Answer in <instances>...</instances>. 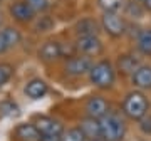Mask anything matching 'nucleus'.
<instances>
[{
    "label": "nucleus",
    "mask_w": 151,
    "mask_h": 141,
    "mask_svg": "<svg viewBox=\"0 0 151 141\" xmlns=\"http://www.w3.org/2000/svg\"><path fill=\"white\" fill-rule=\"evenodd\" d=\"M101 124V138L104 141H121L126 133V124L123 118L116 113H108L99 119Z\"/></svg>",
    "instance_id": "obj_1"
},
{
    "label": "nucleus",
    "mask_w": 151,
    "mask_h": 141,
    "mask_svg": "<svg viewBox=\"0 0 151 141\" xmlns=\"http://www.w3.org/2000/svg\"><path fill=\"white\" fill-rule=\"evenodd\" d=\"M148 99L141 91H131L123 101V113L129 118V119L139 121L148 114Z\"/></svg>",
    "instance_id": "obj_2"
},
{
    "label": "nucleus",
    "mask_w": 151,
    "mask_h": 141,
    "mask_svg": "<svg viewBox=\"0 0 151 141\" xmlns=\"http://www.w3.org/2000/svg\"><path fill=\"white\" fill-rule=\"evenodd\" d=\"M114 79H116V72L109 60H99L89 70V81L92 82V86L101 89L111 87L114 84Z\"/></svg>",
    "instance_id": "obj_3"
},
{
    "label": "nucleus",
    "mask_w": 151,
    "mask_h": 141,
    "mask_svg": "<svg viewBox=\"0 0 151 141\" xmlns=\"http://www.w3.org/2000/svg\"><path fill=\"white\" fill-rule=\"evenodd\" d=\"M101 24H103L104 30L114 39L126 34V22L123 20V17L118 15V12H104Z\"/></svg>",
    "instance_id": "obj_4"
},
{
    "label": "nucleus",
    "mask_w": 151,
    "mask_h": 141,
    "mask_svg": "<svg viewBox=\"0 0 151 141\" xmlns=\"http://www.w3.org/2000/svg\"><path fill=\"white\" fill-rule=\"evenodd\" d=\"M92 65H94V62L91 60L89 55H84V54L72 55L65 62V72L70 74V76H84V74H89Z\"/></svg>",
    "instance_id": "obj_5"
},
{
    "label": "nucleus",
    "mask_w": 151,
    "mask_h": 141,
    "mask_svg": "<svg viewBox=\"0 0 151 141\" xmlns=\"http://www.w3.org/2000/svg\"><path fill=\"white\" fill-rule=\"evenodd\" d=\"M76 49L84 55H99L103 52V42L97 35H81L76 40Z\"/></svg>",
    "instance_id": "obj_6"
},
{
    "label": "nucleus",
    "mask_w": 151,
    "mask_h": 141,
    "mask_svg": "<svg viewBox=\"0 0 151 141\" xmlns=\"http://www.w3.org/2000/svg\"><path fill=\"white\" fill-rule=\"evenodd\" d=\"M34 126L37 128L40 136H50V135H62L64 128L59 121H55L54 118L49 116H37L34 119Z\"/></svg>",
    "instance_id": "obj_7"
},
{
    "label": "nucleus",
    "mask_w": 151,
    "mask_h": 141,
    "mask_svg": "<svg viewBox=\"0 0 151 141\" xmlns=\"http://www.w3.org/2000/svg\"><path fill=\"white\" fill-rule=\"evenodd\" d=\"M86 111H87V116L96 118V119H101L103 116H106L109 113V104L101 96H92V98L87 99Z\"/></svg>",
    "instance_id": "obj_8"
},
{
    "label": "nucleus",
    "mask_w": 151,
    "mask_h": 141,
    "mask_svg": "<svg viewBox=\"0 0 151 141\" xmlns=\"http://www.w3.org/2000/svg\"><path fill=\"white\" fill-rule=\"evenodd\" d=\"M10 14H12V17H14L15 20H19V22H29V20L34 19L35 10H34V7L29 4L27 0H20V2L12 4Z\"/></svg>",
    "instance_id": "obj_9"
},
{
    "label": "nucleus",
    "mask_w": 151,
    "mask_h": 141,
    "mask_svg": "<svg viewBox=\"0 0 151 141\" xmlns=\"http://www.w3.org/2000/svg\"><path fill=\"white\" fill-rule=\"evenodd\" d=\"M60 55H62V45L55 40H47L45 44H42V47L39 50V57L45 62L57 60Z\"/></svg>",
    "instance_id": "obj_10"
},
{
    "label": "nucleus",
    "mask_w": 151,
    "mask_h": 141,
    "mask_svg": "<svg viewBox=\"0 0 151 141\" xmlns=\"http://www.w3.org/2000/svg\"><path fill=\"white\" fill-rule=\"evenodd\" d=\"M131 79L138 89H151V65H139L131 74Z\"/></svg>",
    "instance_id": "obj_11"
},
{
    "label": "nucleus",
    "mask_w": 151,
    "mask_h": 141,
    "mask_svg": "<svg viewBox=\"0 0 151 141\" xmlns=\"http://www.w3.org/2000/svg\"><path fill=\"white\" fill-rule=\"evenodd\" d=\"M79 129L82 131V135L86 136V140H89V141L101 138V124H99V119H96V118L87 116L86 119L81 121Z\"/></svg>",
    "instance_id": "obj_12"
},
{
    "label": "nucleus",
    "mask_w": 151,
    "mask_h": 141,
    "mask_svg": "<svg viewBox=\"0 0 151 141\" xmlns=\"http://www.w3.org/2000/svg\"><path fill=\"white\" fill-rule=\"evenodd\" d=\"M15 138L19 141H40V133L34 123H22L15 128Z\"/></svg>",
    "instance_id": "obj_13"
},
{
    "label": "nucleus",
    "mask_w": 151,
    "mask_h": 141,
    "mask_svg": "<svg viewBox=\"0 0 151 141\" xmlns=\"http://www.w3.org/2000/svg\"><path fill=\"white\" fill-rule=\"evenodd\" d=\"M24 91H25V94L30 99H42L49 92V86H47V82L42 81V79H30L25 84Z\"/></svg>",
    "instance_id": "obj_14"
},
{
    "label": "nucleus",
    "mask_w": 151,
    "mask_h": 141,
    "mask_svg": "<svg viewBox=\"0 0 151 141\" xmlns=\"http://www.w3.org/2000/svg\"><path fill=\"white\" fill-rule=\"evenodd\" d=\"M139 65H141L139 59L134 54H123V55H119V59H118V67L123 74H133Z\"/></svg>",
    "instance_id": "obj_15"
},
{
    "label": "nucleus",
    "mask_w": 151,
    "mask_h": 141,
    "mask_svg": "<svg viewBox=\"0 0 151 141\" xmlns=\"http://www.w3.org/2000/svg\"><path fill=\"white\" fill-rule=\"evenodd\" d=\"M136 47L143 55H151V29H145L138 34Z\"/></svg>",
    "instance_id": "obj_16"
},
{
    "label": "nucleus",
    "mask_w": 151,
    "mask_h": 141,
    "mask_svg": "<svg viewBox=\"0 0 151 141\" xmlns=\"http://www.w3.org/2000/svg\"><path fill=\"white\" fill-rule=\"evenodd\" d=\"M0 37L4 39V42H5L7 49H12V47H15L17 44L20 42V32L14 27H5L4 30H0Z\"/></svg>",
    "instance_id": "obj_17"
},
{
    "label": "nucleus",
    "mask_w": 151,
    "mask_h": 141,
    "mask_svg": "<svg viewBox=\"0 0 151 141\" xmlns=\"http://www.w3.org/2000/svg\"><path fill=\"white\" fill-rule=\"evenodd\" d=\"M97 30H99V27L92 19H82L76 25V32H77L79 37L81 35H97Z\"/></svg>",
    "instance_id": "obj_18"
},
{
    "label": "nucleus",
    "mask_w": 151,
    "mask_h": 141,
    "mask_svg": "<svg viewBox=\"0 0 151 141\" xmlns=\"http://www.w3.org/2000/svg\"><path fill=\"white\" fill-rule=\"evenodd\" d=\"M97 4L104 12H118L124 5V0H97Z\"/></svg>",
    "instance_id": "obj_19"
},
{
    "label": "nucleus",
    "mask_w": 151,
    "mask_h": 141,
    "mask_svg": "<svg viewBox=\"0 0 151 141\" xmlns=\"http://www.w3.org/2000/svg\"><path fill=\"white\" fill-rule=\"evenodd\" d=\"M14 76V67L7 62H0V87L5 86Z\"/></svg>",
    "instance_id": "obj_20"
},
{
    "label": "nucleus",
    "mask_w": 151,
    "mask_h": 141,
    "mask_svg": "<svg viewBox=\"0 0 151 141\" xmlns=\"http://www.w3.org/2000/svg\"><path fill=\"white\" fill-rule=\"evenodd\" d=\"M60 141H86V136L82 135V131L79 128H72L62 133V140Z\"/></svg>",
    "instance_id": "obj_21"
},
{
    "label": "nucleus",
    "mask_w": 151,
    "mask_h": 141,
    "mask_svg": "<svg viewBox=\"0 0 151 141\" xmlns=\"http://www.w3.org/2000/svg\"><path fill=\"white\" fill-rule=\"evenodd\" d=\"M143 10H145V9H141L139 2H136V0H133V2H129V4H126V14L131 15V17H134V19H139V17L143 15Z\"/></svg>",
    "instance_id": "obj_22"
},
{
    "label": "nucleus",
    "mask_w": 151,
    "mask_h": 141,
    "mask_svg": "<svg viewBox=\"0 0 151 141\" xmlns=\"http://www.w3.org/2000/svg\"><path fill=\"white\" fill-rule=\"evenodd\" d=\"M139 129L145 135H151V114H146L143 119H139Z\"/></svg>",
    "instance_id": "obj_23"
},
{
    "label": "nucleus",
    "mask_w": 151,
    "mask_h": 141,
    "mask_svg": "<svg viewBox=\"0 0 151 141\" xmlns=\"http://www.w3.org/2000/svg\"><path fill=\"white\" fill-rule=\"evenodd\" d=\"M27 2L34 7V10H44L49 5V0H27Z\"/></svg>",
    "instance_id": "obj_24"
},
{
    "label": "nucleus",
    "mask_w": 151,
    "mask_h": 141,
    "mask_svg": "<svg viewBox=\"0 0 151 141\" xmlns=\"http://www.w3.org/2000/svg\"><path fill=\"white\" fill-rule=\"evenodd\" d=\"M62 135H50V136H40V141H60Z\"/></svg>",
    "instance_id": "obj_25"
},
{
    "label": "nucleus",
    "mask_w": 151,
    "mask_h": 141,
    "mask_svg": "<svg viewBox=\"0 0 151 141\" xmlns=\"http://www.w3.org/2000/svg\"><path fill=\"white\" fill-rule=\"evenodd\" d=\"M143 7H145V10L151 12V0H143Z\"/></svg>",
    "instance_id": "obj_26"
},
{
    "label": "nucleus",
    "mask_w": 151,
    "mask_h": 141,
    "mask_svg": "<svg viewBox=\"0 0 151 141\" xmlns=\"http://www.w3.org/2000/svg\"><path fill=\"white\" fill-rule=\"evenodd\" d=\"M5 50H7V45H5V42H4V39L0 37V54L5 52Z\"/></svg>",
    "instance_id": "obj_27"
},
{
    "label": "nucleus",
    "mask_w": 151,
    "mask_h": 141,
    "mask_svg": "<svg viewBox=\"0 0 151 141\" xmlns=\"http://www.w3.org/2000/svg\"><path fill=\"white\" fill-rule=\"evenodd\" d=\"M0 25H2V14H0Z\"/></svg>",
    "instance_id": "obj_28"
},
{
    "label": "nucleus",
    "mask_w": 151,
    "mask_h": 141,
    "mask_svg": "<svg viewBox=\"0 0 151 141\" xmlns=\"http://www.w3.org/2000/svg\"><path fill=\"white\" fill-rule=\"evenodd\" d=\"M91 141H104V140H91Z\"/></svg>",
    "instance_id": "obj_29"
},
{
    "label": "nucleus",
    "mask_w": 151,
    "mask_h": 141,
    "mask_svg": "<svg viewBox=\"0 0 151 141\" xmlns=\"http://www.w3.org/2000/svg\"><path fill=\"white\" fill-rule=\"evenodd\" d=\"M136 2H143V0H136Z\"/></svg>",
    "instance_id": "obj_30"
}]
</instances>
